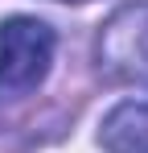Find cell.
Masks as SVG:
<instances>
[{
	"instance_id": "cell-3",
	"label": "cell",
	"mask_w": 148,
	"mask_h": 153,
	"mask_svg": "<svg viewBox=\"0 0 148 153\" xmlns=\"http://www.w3.org/2000/svg\"><path fill=\"white\" fill-rule=\"evenodd\" d=\"M99 145L107 153H148V103L144 100L115 103L99 124Z\"/></svg>"
},
{
	"instance_id": "cell-2",
	"label": "cell",
	"mask_w": 148,
	"mask_h": 153,
	"mask_svg": "<svg viewBox=\"0 0 148 153\" xmlns=\"http://www.w3.org/2000/svg\"><path fill=\"white\" fill-rule=\"evenodd\" d=\"M99 71L119 83H148V0L119 8L95 42Z\"/></svg>"
},
{
	"instance_id": "cell-1",
	"label": "cell",
	"mask_w": 148,
	"mask_h": 153,
	"mask_svg": "<svg viewBox=\"0 0 148 153\" xmlns=\"http://www.w3.org/2000/svg\"><path fill=\"white\" fill-rule=\"evenodd\" d=\"M53 29L37 17L0 21V100H21L45 83L53 66Z\"/></svg>"
}]
</instances>
